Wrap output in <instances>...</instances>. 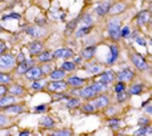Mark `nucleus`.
Returning <instances> with one entry per match:
<instances>
[{"mask_svg": "<svg viewBox=\"0 0 152 136\" xmlns=\"http://www.w3.org/2000/svg\"><path fill=\"white\" fill-rule=\"evenodd\" d=\"M120 31H121V22L118 18H113L112 21H109L108 23V33L112 39L118 40L120 39Z\"/></svg>", "mask_w": 152, "mask_h": 136, "instance_id": "nucleus-1", "label": "nucleus"}, {"mask_svg": "<svg viewBox=\"0 0 152 136\" xmlns=\"http://www.w3.org/2000/svg\"><path fill=\"white\" fill-rule=\"evenodd\" d=\"M15 65V57L12 55H4L0 57V69H11Z\"/></svg>", "mask_w": 152, "mask_h": 136, "instance_id": "nucleus-2", "label": "nucleus"}, {"mask_svg": "<svg viewBox=\"0 0 152 136\" xmlns=\"http://www.w3.org/2000/svg\"><path fill=\"white\" fill-rule=\"evenodd\" d=\"M131 61H133V64L135 65L138 69H140V70H147V69H148L146 61H144V58L142 57L140 55L133 53V55H131Z\"/></svg>", "mask_w": 152, "mask_h": 136, "instance_id": "nucleus-3", "label": "nucleus"}, {"mask_svg": "<svg viewBox=\"0 0 152 136\" xmlns=\"http://www.w3.org/2000/svg\"><path fill=\"white\" fill-rule=\"evenodd\" d=\"M109 48H110V53L108 56V58H107V64L112 65V64H115V61L117 60V56H118V48H117L116 44H112Z\"/></svg>", "mask_w": 152, "mask_h": 136, "instance_id": "nucleus-4", "label": "nucleus"}, {"mask_svg": "<svg viewBox=\"0 0 152 136\" xmlns=\"http://www.w3.org/2000/svg\"><path fill=\"white\" fill-rule=\"evenodd\" d=\"M117 78L120 79L121 82H125V81H130V79L134 78V73L130 70V69H124L122 71L118 73V76Z\"/></svg>", "mask_w": 152, "mask_h": 136, "instance_id": "nucleus-5", "label": "nucleus"}, {"mask_svg": "<svg viewBox=\"0 0 152 136\" xmlns=\"http://www.w3.org/2000/svg\"><path fill=\"white\" fill-rule=\"evenodd\" d=\"M42 70H40L39 68H31L30 70L26 71V76L29 79H39L40 76H42Z\"/></svg>", "mask_w": 152, "mask_h": 136, "instance_id": "nucleus-6", "label": "nucleus"}, {"mask_svg": "<svg viewBox=\"0 0 152 136\" xmlns=\"http://www.w3.org/2000/svg\"><path fill=\"white\" fill-rule=\"evenodd\" d=\"M109 8H110V1L102 3V4L96 8V13H98L99 16H105L107 13L109 12Z\"/></svg>", "mask_w": 152, "mask_h": 136, "instance_id": "nucleus-7", "label": "nucleus"}, {"mask_svg": "<svg viewBox=\"0 0 152 136\" xmlns=\"http://www.w3.org/2000/svg\"><path fill=\"white\" fill-rule=\"evenodd\" d=\"M48 88H50V91H53V92H56V91H63L66 88V83H64L63 81H57V82L51 83V84L48 86Z\"/></svg>", "mask_w": 152, "mask_h": 136, "instance_id": "nucleus-8", "label": "nucleus"}, {"mask_svg": "<svg viewBox=\"0 0 152 136\" xmlns=\"http://www.w3.org/2000/svg\"><path fill=\"white\" fill-rule=\"evenodd\" d=\"M72 56H73V51L70 49H57L53 53V57H57V58H68V57H72Z\"/></svg>", "mask_w": 152, "mask_h": 136, "instance_id": "nucleus-9", "label": "nucleus"}, {"mask_svg": "<svg viewBox=\"0 0 152 136\" xmlns=\"http://www.w3.org/2000/svg\"><path fill=\"white\" fill-rule=\"evenodd\" d=\"M26 33L29 34L30 36H33V38H38V36L42 35V34H44V31L40 30L39 27H37V26H31V27H27Z\"/></svg>", "mask_w": 152, "mask_h": 136, "instance_id": "nucleus-10", "label": "nucleus"}, {"mask_svg": "<svg viewBox=\"0 0 152 136\" xmlns=\"http://www.w3.org/2000/svg\"><path fill=\"white\" fill-rule=\"evenodd\" d=\"M148 20H150V15H148L147 10L139 13V16L137 17V22H138V25H139V26H143L144 23H147Z\"/></svg>", "mask_w": 152, "mask_h": 136, "instance_id": "nucleus-11", "label": "nucleus"}, {"mask_svg": "<svg viewBox=\"0 0 152 136\" xmlns=\"http://www.w3.org/2000/svg\"><path fill=\"white\" fill-rule=\"evenodd\" d=\"M115 79V74H113V71H105V73H103L102 76H100V82H103V83H110Z\"/></svg>", "mask_w": 152, "mask_h": 136, "instance_id": "nucleus-12", "label": "nucleus"}, {"mask_svg": "<svg viewBox=\"0 0 152 136\" xmlns=\"http://www.w3.org/2000/svg\"><path fill=\"white\" fill-rule=\"evenodd\" d=\"M42 48H43V45L40 44L39 41H34V43H31L29 45V51H30V53H31V55L39 53V52L42 51Z\"/></svg>", "mask_w": 152, "mask_h": 136, "instance_id": "nucleus-13", "label": "nucleus"}, {"mask_svg": "<svg viewBox=\"0 0 152 136\" xmlns=\"http://www.w3.org/2000/svg\"><path fill=\"white\" fill-rule=\"evenodd\" d=\"M33 65V61H27V60H23L21 61V64L18 65V68H17V71L20 73V74H22V73H26L29 70V66Z\"/></svg>", "mask_w": 152, "mask_h": 136, "instance_id": "nucleus-14", "label": "nucleus"}, {"mask_svg": "<svg viewBox=\"0 0 152 136\" xmlns=\"http://www.w3.org/2000/svg\"><path fill=\"white\" fill-rule=\"evenodd\" d=\"M79 95H81L82 97H86V99H90V97H92V96H95V91L91 88V87H87V88H83L82 91H79Z\"/></svg>", "mask_w": 152, "mask_h": 136, "instance_id": "nucleus-15", "label": "nucleus"}, {"mask_svg": "<svg viewBox=\"0 0 152 136\" xmlns=\"http://www.w3.org/2000/svg\"><path fill=\"white\" fill-rule=\"evenodd\" d=\"M64 76H65V71L64 70H60V69H57V70H55V71L51 73L50 78L53 79V81H61Z\"/></svg>", "mask_w": 152, "mask_h": 136, "instance_id": "nucleus-16", "label": "nucleus"}, {"mask_svg": "<svg viewBox=\"0 0 152 136\" xmlns=\"http://www.w3.org/2000/svg\"><path fill=\"white\" fill-rule=\"evenodd\" d=\"M5 110H7V113H9V114H17V113H22L23 108L21 105H8Z\"/></svg>", "mask_w": 152, "mask_h": 136, "instance_id": "nucleus-17", "label": "nucleus"}, {"mask_svg": "<svg viewBox=\"0 0 152 136\" xmlns=\"http://www.w3.org/2000/svg\"><path fill=\"white\" fill-rule=\"evenodd\" d=\"M125 4H121V3H118V4L113 5L112 8H109V12L112 13V15H117V13H121L122 10H125Z\"/></svg>", "mask_w": 152, "mask_h": 136, "instance_id": "nucleus-18", "label": "nucleus"}, {"mask_svg": "<svg viewBox=\"0 0 152 136\" xmlns=\"http://www.w3.org/2000/svg\"><path fill=\"white\" fill-rule=\"evenodd\" d=\"M95 51H96V47H94V45H91V47H87L83 52H82V56H83L85 58H91L92 56H94Z\"/></svg>", "mask_w": 152, "mask_h": 136, "instance_id": "nucleus-19", "label": "nucleus"}, {"mask_svg": "<svg viewBox=\"0 0 152 136\" xmlns=\"http://www.w3.org/2000/svg\"><path fill=\"white\" fill-rule=\"evenodd\" d=\"M91 29H92L91 25H90V26H81V29L75 33V36H78V38L83 36V35H86V34H88L90 31H91Z\"/></svg>", "mask_w": 152, "mask_h": 136, "instance_id": "nucleus-20", "label": "nucleus"}, {"mask_svg": "<svg viewBox=\"0 0 152 136\" xmlns=\"http://www.w3.org/2000/svg\"><path fill=\"white\" fill-rule=\"evenodd\" d=\"M90 87H91L95 92H102V91H104L107 88L105 83H103V82H96V83H94V84H91Z\"/></svg>", "mask_w": 152, "mask_h": 136, "instance_id": "nucleus-21", "label": "nucleus"}, {"mask_svg": "<svg viewBox=\"0 0 152 136\" xmlns=\"http://www.w3.org/2000/svg\"><path fill=\"white\" fill-rule=\"evenodd\" d=\"M107 104H108V97L107 96H102L96 100V108L98 109H102V108L107 106Z\"/></svg>", "mask_w": 152, "mask_h": 136, "instance_id": "nucleus-22", "label": "nucleus"}, {"mask_svg": "<svg viewBox=\"0 0 152 136\" xmlns=\"http://www.w3.org/2000/svg\"><path fill=\"white\" fill-rule=\"evenodd\" d=\"M69 84H72L74 87H78V86L83 84V79L78 78V76H72V78H69Z\"/></svg>", "mask_w": 152, "mask_h": 136, "instance_id": "nucleus-23", "label": "nucleus"}, {"mask_svg": "<svg viewBox=\"0 0 152 136\" xmlns=\"http://www.w3.org/2000/svg\"><path fill=\"white\" fill-rule=\"evenodd\" d=\"M15 97H3V99H0V106H8L11 105V104L15 103Z\"/></svg>", "mask_w": 152, "mask_h": 136, "instance_id": "nucleus-24", "label": "nucleus"}, {"mask_svg": "<svg viewBox=\"0 0 152 136\" xmlns=\"http://www.w3.org/2000/svg\"><path fill=\"white\" fill-rule=\"evenodd\" d=\"M40 124L44 127H47V128H50V127H53V124H55V122L52 121V118H42V121H40Z\"/></svg>", "mask_w": 152, "mask_h": 136, "instance_id": "nucleus-25", "label": "nucleus"}, {"mask_svg": "<svg viewBox=\"0 0 152 136\" xmlns=\"http://www.w3.org/2000/svg\"><path fill=\"white\" fill-rule=\"evenodd\" d=\"M51 58H52V55H51L50 52H44V53L39 55V57H38V60H39L40 62H47V61H50Z\"/></svg>", "mask_w": 152, "mask_h": 136, "instance_id": "nucleus-26", "label": "nucleus"}, {"mask_svg": "<svg viewBox=\"0 0 152 136\" xmlns=\"http://www.w3.org/2000/svg\"><path fill=\"white\" fill-rule=\"evenodd\" d=\"M86 70L90 71V73H99L100 70H102V68H100L99 65H96V64H91V65L86 66Z\"/></svg>", "mask_w": 152, "mask_h": 136, "instance_id": "nucleus-27", "label": "nucleus"}, {"mask_svg": "<svg viewBox=\"0 0 152 136\" xmlns=\"http://www.w3.org/2000/svg\"><path fill=\"white\" fill-rule=\"evenodd\" d=\"M74 62H69V61H66V62H64L63 64V70H68V71H73L74 70Z\"/></svg>", "mask_w": 152, "mask_h": 136, "instance_id": "nucleus-28", "label": "nucleus"}, {"mask_svg": "<svg viewBox=\"0 0 152 136\" xmlns=\"http://www.w3.org/2000/svg\"><path fill=\"white\" fill-rule=\"evenodd\" d=\"M142 84H135V86H133L131 87V89H130V92H131V95H138V93H140L142 92Z\"/></svg>", "mask_w": 152, "mask_h": 136, "instance_id": "nucleus-29", "label": "nucleus"}, {"mask_svg": "<svg viewBox=\"0 0 152 136\" xmlns=\"http://www.w3.org/2000/svg\"><path fill=\"white\" fill-rule=\"evenodd\" d=\"M21 18V16L18 15V13H11V15H7L3 17V20L7 21V20H20Z\"/></svg>", "mask_w": 152, "mask_h": 136, "instance_id": "nucleus-30", "label": "nucleus"}, {"mask_svg": "<svg viewBox=\"0 0 152 136\" xmlns=\"http://www.w3.org/2000/svg\"><path fill=\"white\" fill-rule=\"evenodd\" d=\"M134 39H135V41H137V43H138V44H140L142 47H146V40H144L143 38H142V36H139V35H138L137 33H134Z\"/></svg>", "mask_w": 152, "mask_h": 136, "instance_id": "nucleus-31", "label": "nucleus"}, {"mask_svg": "<svg viewBox=\"0 0 152 136\" xmlns=\"http://www.w3.org/2000/svg\"><path fill=\"white\" fill-rule=\"evenodd\" d=\"M9 91H11V92L13 93V95H21V93L23 92L22 88H21V87H20V86H13V87H12V88L9 89Z\"/></svg>", "mask_w": 152, "mask_h": 136, "instance_id": "nucleus-32", "label": "nucleus"}, {"mask_svg": "<svg viewBox=\"0 0 152 136\" xmlns=\"http://www.w3.org/2000/svg\"><path fill=\"white\" fill-rule=\"evenodd\" d=\"M115 91H116L117 93H118V92H122V91H125V83L120 81V82L116 84V87H115Z\"/></svg>", "mask_w": 152, "mask_h": 136, "instance_id": "nucleus-33", "label": "nucleus"}, {"mask_svg": "<svg viewBox=\"0 0 152 136\" xmlns=\"http://www.w3.org/2000/svg\"><path fill=\"white\" fill-rule=\"evenodd\" d=\"M9 82H11V76L0 73V83H9Z\"/></svg>", "mask_w": 152, "mask_h": 136, "instance_id": "nucleus-34", "label": "nucleus"}, {"mask_svg": "<svg viewBox=\"0 0 152 136\" xmlns=\"http://www.w3.org/2000/svg\"><path fill=\"white\" fill-rule=\"evenodd\" d=\"M78 105H79V101H78V100H69L68 104H66V106L70 108V109H73V108L78 106Z\"/></svg>", "mask_w": 152, "mask_h": 136, "instance_id": "nucleus-35", "label": "nucleus"}, {"mask_svg": "<svg viewBox=\"0 0 152 136\" xmlns=\"http://www.w3.org/2000/svg\"><path fill=\"white\" fill-rule=\"evenodd\" d=\"M148 127H142L139 128V131H135V135H146V134H151L150 131H147Z\"/></svg>", "mask_w": 152, "mask_h": 136, "instance_id": "nucleus-36", "label": "nucleus"}, {"mask_svg": "<svg viewBox=\"0 0 152 136\" xmlns=\"http://www.w3.org/2000/svg\"><path fill=\"white\" fill-rule=\"evenodd\" d=\"M108 123H109V126H112L113 128H117L120 126V121L118 119H110Z\"/></svg>", "mask_w": 152, "mask_h": 136, "instance_id": "nucleus-37", "label": "nucleus"}, {"mask_svg": "<svg viewBox=\"0 0 152 136\" xmlns=\"http://www.w3.org/2000/svg\"><path fill=\"white\" fill-rule=\"evenodd\" d=\"M83 110L90 113V111H94L95 109H94V105H92V104H86V105L83 106Z\"/></svg>", "mask_w": 152, "mask_h": 136, "instance_id": "nucleus-38", "label": "nucleus"}, {"mask_svg": "<svg viewBox=\"0 0 152 136\" xmlns=\"http://www.w3.org/2000/svg\"><path fill=\"white\" fill-rule=\"evenodd\" d=\"M53 135L55 136H69L70 135V131H58V132H55Z\"/></svg>", "mask_w": 152, "mask_h": 136, "instance_id": "nucleus-39", "label": "nucleus"}, {"mask_svg": "<svg viewBox=\"0 0 152 136\" xmlns=\"http://www.w3.org/2000/svg\"><path fill=\"white\" fill-rule=\"evenodd\" d=\"M129 33H130L129 27H124V29L120 31V35L121 36H127V35H129Z\"/></svg>", "mask_w": 152, "mask_h": 136, "instance_id": "nucleus-40", "label": "nucleus"}, {"mask_svg": "<svg viewBox=\"0 0 152 136\" xmlns=\"http://www.w3.org/2000/svg\"><path fill=\"white\" fill-rule=\"evenodd\" d=\"M117 100H118L120 103L125 101L126 100V93H124V91H122V92H118V97H117Z\"/></svg>", "mask_w": 152, "mask_h": 136, "instance_id": "nucleus-41", "label": "nucleus"}, {"mask_svg": "<svg viewBox=\"0 0 152 136\" xmlns=\"http://www.w3.org/2000/svg\"><path fill=\"white\" fill-rule=\"evenodd\" d=\"M78 21H79V18H77V20H74L73 21V22H72V23H69V26H68V33H69V31H72V30H73L74 29V26H75V23H77L78 22Z\"/></svg>", "mask_w": 152, "mask_h": 136, "instance_id": "nucleus-42", "label": "nucleus"}, {"mask_svg": "<svg viewBox=\"0 0 152 136\" xmlns=\"http://www.w3.org/2000/svg\"><path fill=\"white\" fill-rule=\"evenodd\" d=\"M40 70H42V73H50L51 70H52V66L51 65H44L43 69H40Z\"/></svg>", "mask_w": 152, "mask_h": 136, "instance_id": "nucleus-43", "label": "nucleus"}, {"mask_svg": "<svg viewBox=\"0 0 152 136\" xmlns=\"http://www.w3.org/2000/svg\"><path fill=\"white\" fill-rule=\"evenodd\" d=\"M31 88H34V89H40V88H42V83H40V82L33 83V84H31Z\"/></svg>", "mask_w": 152, "mask_h": 136, "instance_id": "nucleus-44", "label": "nucleus"}, {"mask_svg": "<svg viewBox=\"0 0 152 136\" xmlns=\"http://www.w3.org/2000/svg\"><path fill=\"white\" fill-rule=\"evenodd\" d=\"M7 122H8L7 117H4V116H1V114H0V126H4Z\"/></svg>", "mask_w": 152, "mask_h": 136, "instance_id": "nucleus-45", "label": "nucleus"}, {"mask_svg": "<svg viewBox=\"0 0 152 136\" xmlns=\"http://www.w3.org/2000/svg\"><path fill=\"white\" fill-rule=\"evenodd\" d=\"M44 110H46V105H39V106L35 108V111H38V113H39V111L42 113V111H44Z\"/></svg>", "mask_w": 152, "mask_h": 136, "instance_id": "nucleus-46", "label": "nucleus"}, {"mask_svg": "<svg viewBox=\"0 0 152 136\" xmlns=\"http://www.w3.org/2000/svg\"><path fill=\"white\" fill-rule=\"evenodd\" d=\"M4 51H5V44L3 43V41H0V55H1Z\"/></svg>", "mask_w": 152, "mask_h": 136, "instance_id": "nucleus-47", "label": "nucleus"}, {"mask_svg": "<svg viewBox=\"0 0 152 136\" xmlns=\"http://www.w3.org/2000/svg\"><path fill=\"white\" fill-rule=\"evenodd\" d=\"M5 92H7V88H5V87H4V86H0V96L4 95Z\"/></svg>", "mask_w": 152, "mask_h": 136, "instance_id": "nucleus-48", "label": "nucleus"}, {"mask_svg": "<svg viewBox=\"0 0 152 136\" xmlns=\"http://www.w3.org/2000/svg\"><path fill=\"white\" fill-rule=\"evenodd\" d=\"M139 123H140V124H146V123H147V119H146V118H140V119H139Z\"/></svg>", "mask_w": 152, "mask_h": 136, "instance_id": "nucleus-49", "label": "nucleus"}, {"mask_svg": "<svg viewBox=\"0 0 152 136\" xmlns=\"http://www.w3.org/2000/svg\"><path fill=\"white\" fill-rule=\"evenodd\" d=\"M74 62H75V64H78V62H81V57H75V58H74Z\"/></svg>", "mask_w": 152, "mask_h": 136, "instance_id": "nucleus-50", "label": "nucleus"}, {"mask_svg": "<svg viewBox=\"0 0 152 136\" xmlns=\"http://www.w3.org/2000/svg\"><path fill=\"white\" fill-rule=\"evenodd\" d=\"M18 58H20V61H23V55L20 53V57H18Z\"/></svg>", "mask_w": 152, "mask_h": 136, "instance_id": "nucleus-51", "label": "nucleus"}, {"mask_svg": "<svg viewBox=\"0 0 152 136\" xmlns=\"http://www.w3.org/2000/svg\"><path fill=\"white\" fill-rule=\"evenodd\" d=\"M20 135H22V136H25V135H30V132H21Z\"/></svg>", "mask_w": 152, "mask_h": 136, "instance_id": "nucleus-52", "label": "nucleus"}, {"mask_svg": "<svg viewBox=\"0 0 152 136\" xmlns=\"http://www.w3.org/2000/svg\"><path fill=\"white\" fill-rule=\"evenodd\" d=\"M146 110H147V113H151V106H148Z\"/></svg>", "mask_w": 152, "mask_h": 136, "instance_id": "nucleus-53", "label": "nucleus"}, {"mask_svg": "<svg viewBox=\"0 0 152 136\" xmlns=\"http://www.w3.org/2000/svg\"><path fill=\"white\" fill-rule=\"evenodd\" d=\"M0 31H1V29H0Z\"/></svg>", "mask_w": 152, "mask_h": 136, "instance_id": "nucleus-54", "label": "nucleus"}]
</instances>
